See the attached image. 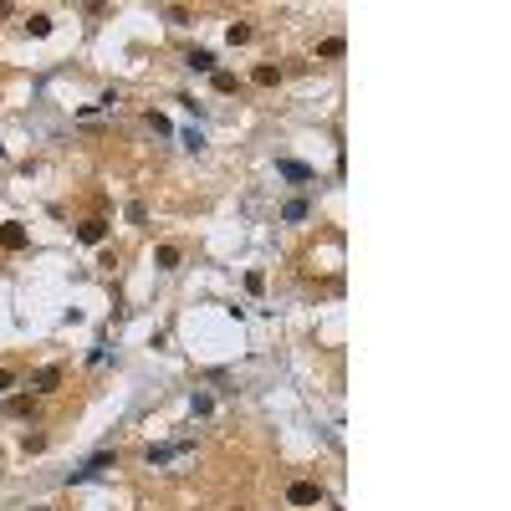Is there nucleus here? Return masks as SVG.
Wrapping results in <instances>:
<instances>
[{"mask_svg":"<svg viewBox=\"0 0 511 511\" xmlns=\"http://www.w3.org/2000/svg\"><path fill=\"white\" fill-rule=\"evenodd\" d=\"M31 384H36V394H51V389L62 384V369H57V363H46V369H36Z\"/></svg>","mask_w":511,"mask_h":511,"instance_id":"nucleus-7","label":"nucleus"},{"mask_svg":"<svg viewBox=\"0 0 511 511\" xmlns=\"http://www.w3.org/2000/svg\"><path fill=\"white\" fill-rule=\"evenodd\" d=\"M0 245H6V251H26V225L6 220V225H0Z\"/></svg>","mask_w":511,"mask_h":511,"instance_id":"nucleus-4","label":"nucleus"},{"mask_svg":"<svg viewBox=\"0 0 511 511\" xmlns=\"http://www.w3.org/2000/svg\"><path fill=\"white\" fill-rule=\"evenodd\" d=\"M0 159H6V149H0Z\"/></svg>","mask_w":511,"mask_h":511,"instance_id":"nucleus-18","label":"nucleus"},{"mask_svg":"<svg viewBox=\"0 0 511 511\" xmlns=\"http://www.w3.org/2000/svg\"><path fill=\"white\" fill-rule=\"evenodd\" d=\"M307 215H312L307 200H286V205H281V220H307Z\"/></svg>","mask_w":511,"mask_h":511,"instance_id":"nucleus-9","label":"nucleus"},{"mask_svg":"<svg viewBox=\"0 0 511 511\" xmlns=\"http://www.w3.org/2000/svg\"><path fill=\"white\" fill-rule=\"evenodd\" d=\"M179 138H185V149H194V154L205 149V133H200V128H185V133H179Z\"/></svg>","mask_w":511,"mask_h":511,"instance_id":"nucleus-15","label":"nucleus"},{"mask_svg":"<svg viewBox=\"0 0 511 511\" xmlns=\"http://www.w3.org/2000/svg\"><path fill=\"white\" fill-rule=\"evenodd\" d=\"M26 31H31V36H46V31H51V16H46V10H36V16L26 21Z\"/></svg>","mask_w":511,"mask_h":511,"instance_id":"nucleus-12","label":"nucleus"},{"mask_svg":"<svg viewBox=\"0 0 511 511\" xmlns=\"http://www.w3.org/2000/svg\"><path fill=\"white\" fill-rule=\"evenodd\" d=\"M77 241H82V245H102V241H108V220H82V225H77Z\"/></svg>","mask_w":511,"mask_h":511,"instance_id":"nucleus-3","label":"nucleus"},{"mask_svg":"<svg viewBox=\"0 0 511 511\" xmlns=\"http://www.w3.org/2000/svg\"><path fill=\"white\" fill-rule=\"evenodd\" d=\"M159 266H164V271L179 266V245H159Z\"/></svg>","mask_w":511,"mask_h":511,"instance_id":"nucleus-13","label":"nucleus"},{"mask_svg":"<svg viewBox=\"0 0 511 511\" xmlns=\"http://www.w3.org/2000/svg\"><path fill=\"white\" fill-rule=\"evenodd\" d=\"M256 82H261V87H277L281 72H277V67H256Z\"/></svg>","mask_w":511,"mask_h":511,"instance_id":"nucleus-14","label":"nucleus"},{"mask_svg":"<svg viewBox=\"0 0 511 511\" xmlns=\"http://www.w3.org/2000/svg\"><path fill=\"white\" fill-rule=\"evenodd\" d=\"M108 465H118V450H97L82 470H72V476H67V486H72V481H93V476H102Z\"/></svg>","mask_w":511,"mask_h":511,"instance_id":"nucleus-2","label":"nucleus"},{"mask_svg":"<svg viewBox=\"0 0 511 511\" xmlns=\"http://www.w3.org/2000/svg\"><path fill=\"white\" fill-rule=\"evenodd\" d=\"M36 511H46V506H36Z\"/></svg>","mask_w":511,"mask_h":511,"instance_id":"nucleus-19","label":"nucleus"},{"mask_svg":"<svg viewBox=\"0 0 511 511\" xmlns=\"http://www.w3.org/2000/svg\"><path fill=\"white\" fill-rule=\"evenodd\" d=\"M185 450H189L185 440H179V445H149V465H169L174 455H185Z\"/></svg>","mask_w":511,"mask_h":511,"instance_id":"nucleus-6","label":"nucleus"},{"mask_svg":"<svg viewBox=\"0 0 511 511\" xmlns=\"http://www.w3.org/2000/svg\"><path fill=\"white\" fill-rule=\"evenodd\" d=\"M185 67H189V72H215V57H210L205 46H194L189 57H185Z\"/></svg>","mask_w":511,"mask_h":511,"instance_id":"nucleus-8","label":"nucleus"},{"mask_svg":"<svg viewBox=\"0 0 511 511\" xmlns=\"http://www.w3.org/2000/svg\"><path fill=\"white\" fill-rule=\"evenodd\" d=\"M225 41H230V46H245V41H251V26H245V21H235L230 31H225Z\"/></svg>","mask_w":511,"mask_h":511,"instance_id":"nucleus-10","label":"nucleus"},{"mask_svg":"<svg viewBox=\"0 0 511 511\" xmlns=\"http://www.w3.org/2000/svg\"><path fill=\"white\" fill-rule=\"evenodd\" d=\"M322 481H292V486H286V501H292V506H317L322 501Z\"/></svg>","mask_w":511,"mask_h":511,"instance_id":"nucleus-1","label":"nucleus"},{"mask_svg":"<svg viewBox=\"0 0 511 511\" xmlns=\"http://www.w3.org/2000/svg\"><path fill=\"white\" fill-rule=\"evenodd\" d=\"M343 51H348V41H343V36H327V41L317 46V57H343Z\"/></svg>","mask_w":511,"mask_h":511,"instance_id":"nucleus-11","label":"nucleus"},{"mask_svg":"<svg viewBox=\"0 0 511 511\" xmlns=\"http://www.w3.org/2000/svg\"><path fill=\"white\" fill-rule=\"evenodd\" d=\"M215 93H235V77L230 72H215Z\"/></svg>","mask_w":511,"mask_h":511,"instance_id":"nucleus-16","label":"nucleus"},{"mask_svg":"<svg viewBox=\"0 0 511 511\" xmlns=\"http://www.w3.org/2000/svg\"><path fill=\"white\" fill-rule=\"evenodd\" d=\"M6 389H16V373H10V369H0V394H6Z\"/></svg>","mask_w":511,"mask_h":511,"instance_id":"nucleus-17","label":"nucleus"},{"mask_svg":"<svg viewBox=\"0 0 511 511\" xmlns=\"http://www.w3.org/2000/svg\"><path fill=\"white\" fill-rule=\"evenodd\" d=\"M277 174H281V179H297V185H307L312 169H307L302 159H277Z\"/></svg>","mask_w":511,"mask_h":511,"instance_id":"nucleus-5","label":"nucleus"}]
</instances>
